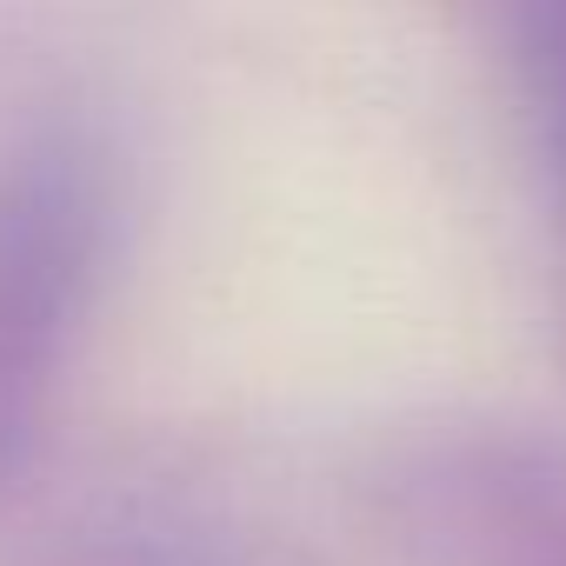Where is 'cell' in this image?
I'll return each instance as SVG.
<instances>
[{"label":"cell","mask_w":566,"mask_h":566,"mask_svg":"<svg viewBox=\"0 0 566 566\" xmlns=\"http://www.w3.org/2000/svg\"><path fill=\"white\" fill-rule=\"evenodd\" d=\"M114 233L120 147L101 114L48 107L0 147V493L34 467Z\"/></svg>","instance_id":"obj_1"},{"label":"cell","mask_w":566,"mask_h":566,"mask_svg":"<svg viewBox=\"0 0 566 566\" xmlns=\"http://www.w3.org/2000/svg\"><path fill=\"white\" fill-rule=\"evenodd\" d=\"M433 539L453 566H566V460H467L433 480Z\"/></svg>","instance_id":"obj_2"},{"label":"cell","mask_w":566,"mask_h":566,"mask_svg":"<svg viewBox=\"0 0 566 566\" xmlns=\"http://www.w3.org/2000/svg\"><path fill=\"white\" fill-rule=\"evenodd\" d=\"M520 67H526V87H533L546 147H553L559 180H566V8L520 14Z\"/></svg>","instance_id":"obj_3"}]
</instances>
